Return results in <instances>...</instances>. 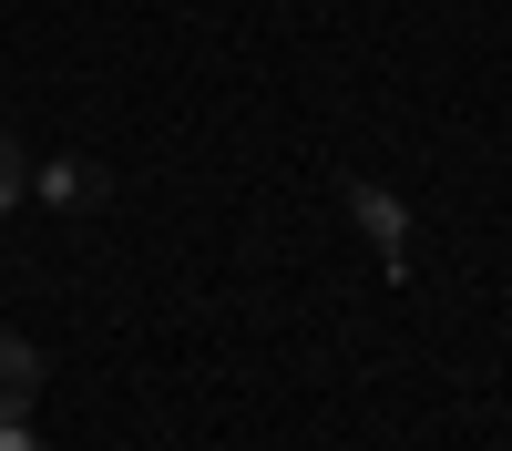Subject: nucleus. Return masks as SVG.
Listing matches in <instances>:
<instances>
[{"instance_id": "obj_1", "label": "nucleus", "mask_w": 512, "mask_h": 451, "mask_svg": "<svg viewBox=\"0 0 512 451\" xmlns=\"http://www.w3.org/2000/svg\"><path fill=\"white\" fill-rule=\"evenodd\" d=\"M349 216H359V236L379 246V267L410 277V216H400V195H379V185H359V175H349Z\"/></svg>"}, {"instance_id": "obj_3", "label": "nucleus", "mask_w": 512, "mask_h": 451, "mask_svg": "<svg viewBox=\"0 0 512 451\" xmlns=\"http://www.w3.org/2000/svg\"><path fill=\"white\" fill-rule=\"evenodd\" d=\"M31 195H52V205H103V164H82V154H52L31 175Z\"/></svg>"}, {"instance_id": "obj_2", "label": "nucleus", "mask_w": 512, "mask_h": 451, "mask_svg": "<svg viewBox=\"0 0 512 451\" xmlns=\"http://www.w3.org/2000/svg\"><path fill=\"white\" fill-rule=\"evenodd\" d=\"M31 400H41V349L0 328V421H31Z\"/></svg>"}, {"instance_id": "obj_5", "label": "nucleus", "mask_w": 512, "mask_h": 451, "mask_svg": "<svg viewBox=\"0 0 512 451\" xmlns=\"http://www.w3.org/2000/svg\"><path fill=\"white\" fill-rule=\"evenodd\" d=\"M0 451H41V431L31 421H0Z\"/></svg>"}, {"instance_id": "obj_4", "label": "nucleus", "mask_w": 512, "mask_h": 451, "mask_svg": "<svg viewBox=\"0 0 512 451\" xmlns=\"http://www.w3.org/2000/svg\"><path fill=\"white\" fill-rule=\"evenodd\" d=\"M31 195V154L11 144V123H0V216H11V205Z\"/></svg>"}]
</instances>
